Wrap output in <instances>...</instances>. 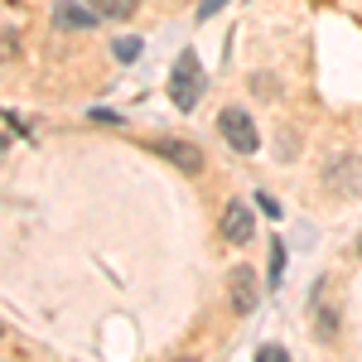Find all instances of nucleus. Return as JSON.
Here are the masks:
<instances>
[{
  "mask_svg": "<svg viewBox=\"0 0 362 362\" xmlns=\"http://www.w3.org/2000/svg\"><path fill=\"white\" fill-rule=\"evenodd\" d=\"M169 97H174V107H184V112H194V107H198V97H203V68H198V54H194V49H184V58L174 63Z\"/></svg>",
  "mask_w": 362,
  "mask_h": 362,
  "instance_id": "nucleus-1",
  "label": "nucleus"
},
{
  "mask_svg": "<svg viewBox=\"0 0 362 362\" xmlns=\"http://www.w3.org/2000/svg\"><path fill=\"white\" fill-rule=\"evenodd\" d=\"M218 126H223V140L232 145V150H237V155H256L261 136H256V126H251V116L242 112V107H223Z\"/></svg>",
  "mask_w": 362,
  "mask_h": 362,
  "instance_id": "nucleus-2",
  "label": "nucleus"
},
{
  "mask_svg": "<svg viewBox=\"0 0 362 362\" xmlns=\"http://www.w3.org/2000/svg\"><path fill=\"white\" fill-rule=\"evenodd\" d=\"M324 184L334 194H362V155H334L324 169Z\"/></svg>",
  "mask_w": 362,
  "mask_h": 362,
  "instance_id": "nucleus-3",
  "label": "nucleus"
},
{
  "mask_svg": "<svg viewBox=\"0 0 362 362\" xmlns=\"http://www.w3.org/2000/svg\"><path fill=\"white\" fill-rule=\"evenodd\" d=\"M251 232H256L251 208H247V203H227V208H223V242L242 247V242H251Z\"/></svg>",
  "mask_w": 362,
  "mask_h": 362,
  "instance_id": "nucleus-4",
  "label": "nucleus"
},
{
  "mask_svg": "<svg viewBox=\"0 0 362 362\" xmlns=\"http://www.w3.org/2000/svg\"><path fill=\"white\" fill-rule=\"evenodd\" d=\"M155 155H165L169 165H179L184 174H198L203 169V150L194 140H155Z\"/></svg>",
  "mask_w": 362,
  "mask_h": 362,
  "instance_id": "nucleus-5",
  "label": "nucleus"
},
{
  "mask_svg": "<svg viewBox=\"0 0 362 362\" xmlns=\"http://www.w3.org/2000/svg\"><path fill=\"white\" fill-rule=\"evenodd\" d=\"M227 295H232V309H237V314H251V309H256V271L237 266V271L227 276Z\"/></svg>",
  "mask_w": 362,
  "mask_h": 362,
  "instance_id": "nucleus-6",
  "label": "nucleus"
},
{
  "mask_svg": "<svg viewBox=\"0 0 362 362\" xmlns=\"http://www.w3.org/2000/svg\"><path fill=\"white\" fill-rule=\"evenodd\" d=\"M97 20H102V15H97V10H87V5H68V0L54 5V25L58 29H92Z\"/></svg>",
  "mask_w": 362,
  "mask_h": 362,
  "instance_id": "nucleus-7",
  "label": "nucleus"
},
{
  "mask_svg": "<svg viewBox=\"0 0 362 362\" xmlns=\"http://www.w3.org/2000/svg\"><path fill=\"white\" fill-rule=\"evenodd\" d=\"M20 15H10V5H0V63L20 54Z\"/></svg>",
  "mask_w": 362,
  "mask_h": 362,
  "instance_id": "nucleus-8",
  "label": "nucleus"
},
{
  "mask_svg": "<svg viewBox=\"0 0 362 362\" xmlns=\"http://www.w3.org/2000/svg\"><path fill=\"white\" fill-rule=\"evenodd\" d=\"M97 15H112V20H126V15H136V0H87Z\"/></svg>",
  "mask_w": 362,
  "mask_h": 362,
  "instance_id": "nucleus-9",
  "label": "nucleus"
},
{
  "mask_svg": "<svg viewBox=\"0 0 362 362\" xmlns=\"http://www.w3.org/2000/svg\"><path fill=\"white\" fill-rule=\"evenodd\" d=\"M112 49H116V58H121V63H136V58H140V39H116Z\"/></svg>",
  "mask_w": 362,
  "mask_h": 362,
  "instance_id": "nucleus-10",
  "label": "nucleus"
},
{
  "mask_svg": "<svg viewBox=\"0 0 362 362\" xmlns=\"http://www.w3.org/2000/svg\"><path fill=\"white\" fill-rule=\"evenodd\" d=\"M280 276H285V247H271V285H280Z\"/></svg>",
  "mask_w": 362,
  "mask_h": 362,
  "instance_id": "nucleus-11",
  "label": "nucleus"
},
{
  "mask_svg": "<svg viewBox=\"0 0 362 362\" xmlns=\"http://www.w3.org/2000/svg\"><path fill=\"white\" fill-rule=\"evenodd\" d=\"M256 358H261V362H285V348H280V343H266Z\"/></svg>",
  "mask_w": 362,
  "mask_h": 362,
  "instance_id": "nucleus-12",
  "label": "nucleus"
},
{
  "mask_svg": "<svg viewBox=\"0 0 362 362\" xmlns=\"http://www.w3.org/2000/svg\"><path fill=\"white\" fill-rule=\"evenodd\" d=\"M223 5H227V0H203V10H198V20H213V15H218Z\"/></svg>",
  "mask_w": 362,
  "mask_h": 362,
  "instance_id": "nucleus-13",
  "label": "nucleus"
},
{
  "mask_svg": "<svg viewBox=\"0 0 362 362\" xmlns=\"http://www.w3.org/2000/svg\"><path fill=\"white\" fill-rule=\"evenodd\" d=\"M256 203L266 208V218H280V203H276V198H271V194H261V198H256Z\"/></svg>",
  "mask_w": 362,
  "mask_h": 362,
  "instance_id": "nucleus-14",
  "label": "nucleus"
},
{
  "mask_svg": "<svg viewBox=\"0 0 362 362\" xmlns=\"http://www.w3.org/2000/svg\"><path fill=\"white\" fill-rule=\"evenodd\" d=\"M0 155H5V136H0Z\"/></svg>",
  "mask_w": 362,
  "mask_h": 362,
  "instance_id": "nucleus-15",
  "label": "nucleus"
}]
</instances>
